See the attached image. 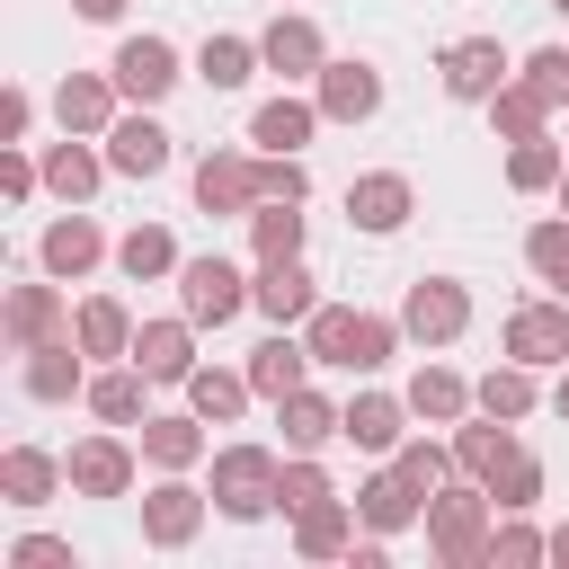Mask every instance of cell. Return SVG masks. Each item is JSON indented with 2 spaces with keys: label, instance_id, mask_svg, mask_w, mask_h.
<instances>
[{
  "label": "cell",
  "instance_id": "11",
  "mask_svg": "<svg viewBox=\"0 0 569 569\" xmlns=\"http://www.w3.org/2000/svg\"><path fill=\"white\" fill-rule=\"evenodd\" d=\"M249 302H258L276 329H293V320H311V311H320V293H311L302 258H258V284H249Z\"/></svg>",
  "mask_w": 569,
  "mask_h": 569
},
{
  "label": "cell",
  "instance_id": "43",
  "mask_svg": "<svg viewBox=\"0 0 569 569\" xmlns=\"http://www.w3.org/2000/svg\"><path fill=\"white\" fill-rule=\"evenodd\" d=\"M320 498H338L320 462H284V471H276V507H284V516H302V507H320Z\"/></svg>",
  "mask_w": 569,
  "mask_h": 569
},
{
  "label": "cell",
  "instance_id": "20",
  "mask_svg": "<svg viewBox=\"0 0 569 569\" xmlns=\"http://www.w3.org/2000/svg\"><path fill=\"white\" fill-rule=\"evenodd\" d=\"M80 356H89V347H80L71 329L44 338V347H27V373H18L27 400H71V391H89V382H80Z\"/></svg>",
  "mask_w": 569,
  "mask_h": 569
},
{
  "label": "cell",
  "instance_id": "16",
  "mask_svg": "<svg viewBox=\"0 0 569 569\" xmlns=\"http://www.w3.org/2000/svg\"><path fill=\"white\" fill-rule=\"evenodd\" d=\"M133 365L151 382H187L196 373V320H142L133 329Z\"/></svg>",
  "mask_w": 569,
  "mask_h": 569
},
{
  "label": "cell",
  "instance_id": "38",
  "mask_svg": "<svg viewBox=\"0 0 569 569\" xmlns=\"http://www.w3.org/2000/svg\"><path fill=\"white\" fill-rule=\"evenodd\" d=\"M249 249H258V258H302V204H276V196H267V204L249 213Z\"/></svg>",
  "mask_w": 569,
  "mask_h": 569
},
{
  "label": "cell",
  "instance_id": "53",
  "mask_svg": "<svg viewBox=\"0 0 569 569\" xmlns=\"http://www.w3.org/2000/svg\"><path fill=\"white\" fill-rule=\"evenodd\" d=\"M71 9H80L89 27H116V18H124V0H71Z\"/></svg>",
  "mask_w": 569,
  "mask_h": 569
},
{
  "label": "cell",
  "instance_id": "5",
  "mask_svg": "<svg viewBox=\"0 0 569 569\" xmlns=\"http://www.w3.org/2000/svg\"><path fill=\"white\" fill-rule=\"evenodd\" d=\"M107 71H116V89H124V98H142V107H151V98H169V89L187 80V71H178V44H169V36H124Z\"/></svg>",
  "mask_w": 569,
  "mask_h": 569
},
{
  "label": "cell",
  "instance_id": "18",
  "mask_svg": "<svg viewBox=\"0 0 569 569\" xmlns=\"http://www.w3.org/2000/svg\"><path fill=\"white\" fill-rule=\"evenodd\" d=\"M258 62H267V71H284V80H320L329 44H320V27H311V18H276V27L258 36Z\"/></svg>",
  "mask_w": 569,
  "mask_h": 569
},
{
  "label": "cell",
  "instance_id": "34",
  "mask_svg": "<svg viewBox=\"0 0 569 569\" xmlns=\"http://www.w3.org/2000/svg\"><path fill=\"white\" fill-rule=\"evenodd\" d=\"M142 453L160 462V471H187L196 453H204V418L187 409V418H142Z\"/></svg>",
  "mask_w": 569,
  "mask_h": 569
},
{
  "label": "cell",
  "instance_id": "27",
  "mask_svg": "<svg viewBox=\"0 0 569 569\" xmlns=\"http://www.w3.org/2000/svg\"><path fill=\"white\" fill-rule=\"evenodd\" d=\"M480 391L462 382V373H445V365H418L409 373V418H436V427H462V409H471Z\"/></svg>",
  "mask_w": 569,
  "mask_h": 569
},
{
  "label": "cell",
  "instance_id": "22",
  "mask_svg": "<svg viewBox=\"0 0 569 569\" xmlns=\"http://www.w3.org/2000/svg\"><path fill=\"white\" fill-rule=\"evenodd\" d=\"M107 169H124V178H160V169H169V133H160L151 116H116V124H107Z\"/></svg>",
  "mask_w": 569,
  "mask_h": 569
},
{
  "label": "cell",
  "instance_id": "14",
  "mask_svg": "<svg viewBox=\"0 0 569 569\" xmlns=\"http://www.w3.org/2000/svg\"><path fill=\"white\" fill-rule=\"evenodd\" d=\"M382 107V71L373 62H320V116L329 124H365Z\"/></svg>",
  "mask_w": 569,
  "mask_h": 569
},
{
  "label": "cell",
  "instance_id": "50",
  "mask_svg": "<svg viewBox=\"0 0 569 569\" xmlns=\"http://www.w3.org/2000/svg\"><path fill=\"white\" fill-rule=\"evenodd\" d=\"M36 187H44V160H27L18 142H0V196H9V204H27Z\"/></svg>",
  "mask_w": 569,
  "mask_h": 569
},
{
  "label": "cell",
  "instance_id": "52",
  "mask_svg": "<svg viewBox=\"0 0 569 569\" xmlns=\"http://www.w3.org/2000/svg\"><path fill=\"white\" fill-rule=\"evenodd\" d=\"M27 124H36V98L9 89V98H0V142H27Z\"/></svg>",
  "mask_w": 569,
  "mask_h": 569
},
{
  "label": "cell",
  "instance_id": "33",
  "mask_svg": "<svg viewBox=\"0 0 569 569\" xmlns=\"http://www.w3.org/2000/svg\"><path fill=\"white\" fill-rule=\"evenodd\" d=\"M187 409H196L204 427H231V418L249 409V373H213V365H196V373H187Z\"/></svg>",
  "mask_w": 569,
  "mask_h": 569
},
{
  "label": "cell",
  "instance_id": "15",
  "mask_svg": "<svg viewBox=\"0 0 569 569\" xmlns=\"http://www.w3.org/2000/svg\"><path fill=\"white\" fill-rule=\"evenodd\" d=\"M116 71L98 80V71H62V89H53V116H62V133H107L116 124Z\"/></svg>",
  "mask_w": 569,
  "mask_h": 569
},
{
  "label": "cell",
  "instance_id": "37",
  "mask_svg": "<svg viewBox=\"0 0 569 569\" xmlns=\"http://www.w3.org/2000/svg\"><path fill=\"white\" fill-rule=\"evenodd\" d=\"M560 169H569V151H560L551 133H525V142L507 151V187H525V196H542V187H560Z\"/></svg>",
  "mask_w": 569,
  "mask_h": 569
},
{
  "label": "cell",
  "instance_id": "57",
  "mask_svg": "<svg viewBox=\"0 0 569 569\" xmlns=\"http://www.w3.org/2000/svg\"><path fill=\"white\" fill-rule=\"evenodd\" d=\"M551 9H569V0H551Z\"/></svg>",
  "mask_w": 569,
  "mask_h": 569
},
{
  "label": "cell",
  "instance_id": "36",
  "mask_svg": "<svg viewBox=\"0 0 569 569\" xmlns=\"http://www.w3.org/2000/svg\"><path fill=\"white\" fill-rule=\"evenodd\" d=\"M249 71H258V44H249V36H204V44H196V80H204V89H240Z\"/></svg>",
  "mask_w": 569,
  "mask_h": 569
},
{
  "label": "cell",
  "instance_id": "10",
  "mask_svg": "<svg viewBox=\"0 0 569 569\" xmlns=\"http://www.w3.org/2000/svg\"><path fill=\"white\" fill-rule=\"evenodd\" d=\"M36 258H44V276H62V284H71V276H89V267L107 258V231H98V222H89V213L71 204L62 222H44V240H36Z\"/></svg>",
  "mask_w": 569,
  "mask_h": 569
},
{
  "label": "cell",
  "instance_id": "12",
  "mask_svg": "<svg viewBox=\"0 0 569 569\" xmlns=\"http://www.w3.org/2000/svg\"><path fill=\"white\" fill-rule=\"evenodd\" d=\"M62 471H71L80 498H124V489H133V445H124V436H89V445H71Z\"/></svg>",
  "mask_w": 569,
  "mask_h": 569
},
{
  "label": "cell",
  "instance_id": "47",
  "mask_svg": "<svg viewBox=\"0 0 569 569\" xmlns=\"http://www.w3.org/2000/svg\"><path fill=\"white\" fill-rule=\"evenodd\" d=\"M391 462H400V471H409L427 498H436V489H445V471H453V453H445V445H427V436H418V445L400 436V453H391Z\"/></svg>",
  "mask_w": 569,
  "mask_h": 569
},
{
  "label": "cell",
  "instance_id": "31",
  "mask_svg": "<svg viewBox=\"0 0 569 569\" xmlns=\"http://www.w3.org/2000/svg\"><path fill=\"white\" fill-rule=\"evenodd\" d=\"M116 267H124V276H133V284H151V276H178V267H187V258H178V240H169V231H160V222H133V231H124V240H116Z\"/></svg>",
  "mask_w": 569,
  "mask_h": 569
},
{
  "label": "cell",
  "instance_id": "54",
  "mask_svg": "<svg viewBox=\"0 0 569 569\" xmlns=\"http://www.w3.org/2000/svg\"><path fill=\"white\" fill-rule=\"evenodd\" d=\"M551 560H560V569H569V525H560V533H551Z\"/></svg>",
  "mask_w": 569,
  "mask_h": 569
},
{
  "label": "cell",
  "instance_id": "4",
  "mask_svg": "<svg viewBox=\"0 0 569 569\" xmlns=\"http://www.w3.org/2000/svg\"><path fill=\"white\" fill-rule=\"evenodd\" d=\"M462 320H471V293H462L453 276H418V284H409V302H400V329H409L418 347L462 338Z\"/></svg>",
  "mask_w": 569,
  "mask_h": 569
},
{
  "label": "cell",
  "instance_id": "9",
  "mask_svg": "<svg viewBox=\"0 0 569 569\" xmlns=\"http://www.w3.org/2000/svg\"><path fill=\"white\" fill-rule=\"evenodd\" d=\"M0 329H9V347H18V356H27V347H44V338H62V329H71V311H62V276H53V284H9Z\"/></svg>",
  "mask_w": 569,
  "mask_h": 569
},
{
  "label": "cell",
  "instance_id": "41",
  "mask_svg": "<svg viewBox=\"0 0 569 569\" xmlns=\"http://www.w3.org/2000/svg\"><path fill=\"white\" fill-rule=\"evenodd\" d=\"M480 409H489V418H507V427H516V418H525V409H533V365H516V356H507V365H498V373H489V382H480Z\"/></svg>",
  "mask_w": 569,
  "mask_h": 569
},
{
  "label": "cell",
  "instance_id": "23",
  "mask_svg": "<svg viewBox=\"0 0 569 569\" xmlns=\"http://www.w3.org/2000/svg\"><path fill=\"white\" fill-rule=\"evenodd\" d=\"M276 409H284V445H293V453H320L329 436H347V409H338V400H320L311 382H302V391H284Z\"/></svg>",
  "mask_w": 569,
  "mask_h": 569
},
{
  "label": "cell",
  "instance_id": "8",
  "mask_svg": "<svg viewBox=\"0 0 569 569\" xmlns=\"http://www.w3.org/2000/svg\"><path fill=\"white\" fill-rule=\"evenodd\" d=\"M507 356L516 365H569V302H516L507 311Z\"/></svg>",
  "mask_w": 569,
  "mask_h": 569
},
{
  "label": "cell",
  "instance_id": "56",
  "mask_svg": "<svg viewBox=\"0 0 569 569\" xmlns=\"http://www.w3.org/2000/svg\"><path fill=\"white\" fill-rule=\"evenodd\" d=\"M551 196H560V213H569V169H560V187H551Z\"/></svg>",
  "mask_w": 569,
  "mask_h": 569
},
{
  "label": "cell",
  "instance_id": "39",
  "mask_svg": "<svg viewBox=\"0 0 569 569\" xmlns=\"http://www.w3.org/2000/svg\"><path fill=\"white\" fill-rule=\"evenodd\" d=\"M356 320H365V311H347V302H320V311L302 320V338H311V365H347V356H356Z\"/></svg>",
  "mask_w": 569,
  "mask_h": 569
},
{
  "label": "cell",
  "instance_id": "45",
  "mask_svg": "<svg viewBox=\"0 0 569 569\" xmlns=\"http://www.w3.org/2000/svg\"><path fill=\"white\" fill-rule=\"evenodd\" d=\"M258 196H276V204H302V196H311L302 160H293V151H267V160H258Z\"/></svg>",
  "mask_w": 569,
  "mask_h": 569
},
{
  "label": "cell",
  "instance_id": "17",
  "mask_svg": "<svg viewBox=\"0 0 569 569\" xmlns=\"http://www.w3.org/2000/svg\"><path fill=\"white\" fill-rule=\"evenodd\" d=\"M302 373H311V338H293V329H276V338L249 347V391H258V400L302 391Z\"/></svg>",
  "mask_w": 569,
  "mask_h": 569
},
{
  "label": "cell",
  "instance_id": "49",
  "mask_svg": "<svg viewBox=\"0 0 569 569\" xmlns=\"http://www.w3.org/2000/svg\"><path fill=\"white\" fill-rule=\"evenodd\" d=\"M489 560H498V569H525V560H551V533H533V525H507V533H489Z\"/></svg>",
  "mask_w": 569,
  "mask_h": 569
},
{
  "label": "cell",
  "instance_id": "29",
  "mask_svg": "<svg viewBox=\"0 0 569 569\" xmlns=\"http://www.w3.org/2000/svg\"><path fill=\"white\" fill-rule=\"evenodd\" d=\"M71 338H80L89 356H133V320H124L116 293H89V302L71 311Z\"/></svg>",
  "mask_w": 569,
  "mask_h": 569
},
{
  "label": "cell",
  "instance_id": "44",
  "mask_svg": "<svg viewBox=\"0 0 569 569\" xmlns=\"http://www.w3.org/2000/svg\"><path fill=\"white\" fill-rule=\"evenodd\" d=\"M489 498H498V507H507V516H525V507H533V498H542V462H533V453H516V462H507V471H498V480H489Z\"/></svg>",
  "mask_w": 569,
  "mask_h": 569
},
{
  "label": "cell",
  "instance_id": "19",
  "mask_svg": "<svg viewBox=\"0 0 569 569\" xmlns=\"http://www.w3.org/2000/svg\"><path fill=\"white\" fill-rule=\"evenodd\" d=\"M409 204H418V196H409V178H400V169H373V178H356V187H347V222H356V231H400V222H409Z\"/></svg>",
  "mask_w": 569,
  "mask_h": 569
},
{
  "label": "cell",
  "instance_id": "25",
  "mask_svg": "<svg viewBox=\"0 0 569 569\" xmlns=\"http://www.w3.org/2000/svg\"><path fill=\"white\" fill-rule=\"evenodd\" d=\"M311 124H320V98H267V107L249 116V142H258V151H302Z\"/></svg>",
  "mask_w": 569,
  "mask_h": 569
},
{
  "label": "cell",
  "instance_id": "13",
  "mask_svg": "<svg viewBox=\"0 0 569 569\" xmlns=\"http://www.w3.org/2000/svg\"><path fill=\"white\" fill-rule=\"evenodd\" d=\"M196 525H204V489H187L178 471L142 498V542H160V551H178V542H196Z\"/></svg>",
  "mask_w": 569,
  "mask_h": 569
},
{
  "label": "cell",
  "instance_id": "32",
  "mask_svg": "<svg viewBox=\"0 0 569 569\" xmlns=\"http://www.w3.org/2000/svg\"><path fill=\"white\" fill-rule=\"evenodd\" d=\"M142 382H151V373H142L133 356H124V365H116V373H98V382H89L80 400H89V409H98L107 427H133V418H151V409H142Z\"/></svg>",
  "mask_w": 569,
  "mask_h": 569
},
{
  "label": "cell",
  "instance_id": "1",
  "mask_svg": "<svg viewBox=\"0 0 569 569\" xmlns=\"http://www.w3.org/2000/svg\"><path fill=\"white\" fill-rule=\"evenodd\" d=\"M427 542L445 569H480L489 560V498L480 489H436L427 498Z\"/></svg>",
  "mask_w": 569,
  "mask_h": 569
},
{
  "label": "cell",
  "instance_id": "24",
  "mask_svg": "<svg viewBox=\"0 0 569 569\" xmlns=\"http://www.w3.org/2000/svg\"><path fill=\"white\" fill-rule=\"evenodd\" d=\"M62 480H71V471H62L53 453H36V445H9V453H0V498H9V507H44Z\"/></svg>",
  "mask_w": 569,
  "mask_h": 569
},
{
  "label": "cell",
  "instance_id": "42",
  "mask_svg": "<svg viewBox=\"0 0 569 569\" xmlns=\"http://www.w3.org/2000/svg\"><path fill=\"white\" fill-rule=\"evenodd\" d=\"M542 116H551V107H542V98H533L525 80H507V89L489 98V124H498L507 142H525V133H542Z\"/></svg>",
  "mask_w": 569,
  "mask_h": 569
},
{
  "label": "cell",
  "instance_id": "46",
  "mask_svg": "<svg viewBox=\"0 0 569 569\" xmlns=\"http://www.w3.org/2000/svg\"><path fill=\"white\" fill-rule=\"evenodd\" d=\"M391 347H400V320H356V356H347V373H373V365H391Z\"/></svg>",
  "mask_w": 569,
  "mask_h": 569
},
{
  "label": "cell",
  "instance_id": "55",
  "mask_svg": "<svg viewBox=\"0 0 569 569\" xmlns=\"http://www.w3.org/2000/svg\"><path fill=\"white\" fill-rule=\"evenodd\" d=\"M551 409H560V418H569V373H560V391H551Z\"/></svg>",
  "mask_w": 569,
  "mask_h": 569
},
{
  "label": "cell",
  "instance_id": "26",
  "mask_svg": "<svg viewBox=\"0 0 569 569\" xmlns=\"http://www.w3.org/2000/svg\"><path fill=\"white\" fill-rule=\"evenodd\" d=\"M98 169H107V160L89 151V133H62V142L44 151V187H53L62 204H89V196H98Z\"/></svg>",
  "mask_w": 569,
  "mask_h": 569
},
{
  "label": "cell",
  "instance_id": "7",
  "mask_svg": "<svg viewBox=\"0 0 569 569\" xmlns=\"http://www.w3.org/2000/svg\"><path fill=\"white\" fill-rule=\"evenodd\" d=\"M196 204L204 213H258L267 196H258V160L249 151H204L196 160Z\"/></svg>",
  "mask_w": 569,
  "mask_h": 569
},
{
  "label": "cell",
  "instance_id": "51",
  "mask_svg": "<svg viewBox=\"0 0 569 569\" xmlns=\"http://www.w3.org/2000/svg\"><path fill=\"white\" fill-rule=\"evenodd\" d=\"M9 560H18V569H71V542H53V533H18Z\"/></svg>",
  "mask_w": 569,
  "mask_h": 569
},
{
  "label": "cell",
  "instance_id": "28",
  "mask_svg": "<svg viewBox=\"0 0 569 569\" xmlns=\"http://www.w3.org/2000/svg\"><path fill=\"white\" fill-rule=\"evenodd\" d=\"M400 427H409V400H391V391L347 400V445H365V453H400Z\"/></svg>",
  "mask_w": 569,
  "mask_h": 569
},
{
  "label": "cell",
  "instance_id": "6",
  "mask_svg": "<svg viewBox=\"0 0 569 569\" xmlns=\"http://www.w3.org/2000/svg\"><path fill=\"white\" fill-rule=\"evenodd\" d=\"M445 89L462 98V107H489L498 89H507V44L498 36H462V44H445Z\"/></svg>",
  "mask_w": 569,
  "mask_h": 569
},
{
  "label": "cell",
  "instance_id": "30",
  "mask_svg": "<svg viewBox=\"0 0 569 569\" xmlns=\"http://www.w3.org/2000/svg\"><path fill=\"white\" fill-rule=\"evenodd\" d=\"M293 542H302V560H338V551L356 542V507H347V498L302 507V516H293Z\"/></svg>",
  "mask_w": 569,
  "mask_h": 569
},
{
  "label": "cell",
  "instance_id": "40",
  "mask_svg": "<svg viewBox=\"0 0 569 569\" xmlns=\"http://www.w3.org/2000/svg\"><path fill=\"white\" fill-rule=\"evenodd\" d=\"M525 267L569 302V222H533V231H525Z\"/></svg>",
  "mask_w": 569,
  "mask_h": 569
},
{
  "label": "cell",
  "instance_id": "35",
  "mask_svg": "<svg viewBox=\"0 0 569 569\" xmlns=\"http://www.w3.org/2000/svg\"><path fill=\"white\" fill-rule=\"evenodd\" d=\"M516 453H525V445L507 436V418H489V427H462V436H453V462H462L471 480H498Z\"/></svg>",
  "mask_w": 569,
  "mask_h": 569
},
{
  "label": "cell",
  "instance_id": "21",
  "mask_svg": "<svg viewBox=\"0 0 569 569\" xmlns=\"http://www.w3.org/2000/svg\"><path fill=\"white\" fill-rule=\"evenodd\" d=\"M418 507H427V489L391 462V471H373L365 489H356V516L373 525V533H400V525H418Z\"/></svg>",
  "mask_w": 569,
  "mask_h": 569
},
{
  "label": "cell",
  "instance_id": "3",
  "mask_svg": "<svg viewBox=\"0 0 569 569\" xmlns=\"http://www.w3.org/2000/svg\"><path fill=\"white\" fill-rule=\"evenodd\" d=\"M240 302H249V284H240L231 258H187V267H178V311H187L196 329H222Z\"/></svg>",
  "mask_w": 569,
  "mask_h": 569
},
{
  "label": "cell",
  "instance_id": "48",
  "mask_svg": "<svg viewBox=\"0 0 569 569\" xmlns=\"http://www.w3.org/2000/svg\"><path fill=\"white\" fill-rule=\"evenodd\" d=\"M525 89H533L542 107H569V53H560V44H542V53L525 62Z\"/></svg>",
  "mask_w": 569,
  "mask_h": 569
},
{
  "label": "cell",
  "instance_id": "2",
  "mask_svg": "<svg viewBox=\"0 0 569 569\" xmlns=\"http://www.w3.org/2000/svg\"><path fill=\"white\" fill-rule=\"evenodd\" d=\"M276 471H284V462H276L267 445H222V453H213V507L240 516V525H258V516L276 507Z\"/></svg>",
  "mask_w": 569,
  "mask_h": 569
}]
</instances>
